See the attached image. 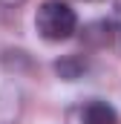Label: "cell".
I'll list each match as a JSON object with an SVG mask.
<instances>
[{"instance_id":"cell-1","label":"cell","mask_w":121,"mask_h":124,"mask_svg":"<svg viewBox=\"0 0 121 124\" xmlns=\"http://www.w3.org/2000/svg\"><path fill=\"white\" fill-rule=\"evenodd\" d=\"M35 29L43 40H52V43L69 40L78 29V15L60 0H46L35 15Z\"/></svg>"},{"instance_id":"cell-2","label":"cell","mask_w":121,"mask_h":124,"mask_svg":"<svg viewBox=\"0 0 121 124\" xmlns=\"http://www.w3.org/2000/svg\"><path fill=\"white\" fill-rule=\"evenodd\" d=\"M84 124H118V113L107 101H90L81 113Z\"/></svg>"},{"instance_id":"cell-3","label":"cell","mask_w":121,"mask_h":124,"mask_svg":"<svg viewBox=\"0 0 121 124\" xmlns=\"http://www.w3.org/2000/svg\"><path fill=\"white\" fill-rule=\"evenodd\" d=\"M55 72H58L63 81H75V78H81L84 72H87V61L81 58V55H69V58H60L55 63Z\"/></svg>"},{"instance_id":"cell-4","label":"cell","mask_w":121,"mask_h":124,"mask_svg":"<svg viewBox=\"0 0 121 124\" xmlns=\"http://www.w3.org/2000/svg\"><path fill=\"white\" fill-rule=\"evenodd\" d=\"M115 23H121V0H115Z\"/></svg>"},{"instance_id":"cell-5","label":"cell","mask_w":121,"mask_h":124,"mask_svg":"<svg viewBox=\"0 0 121 124\" xmlns=\"http://www.w3.org/2000/svg\"><path fill=\"white\" fill-rule=\"evenodd\" d=\"M0 3H6V6H17V3H23V0H0Z\"/></svg>"}]
</instances>
